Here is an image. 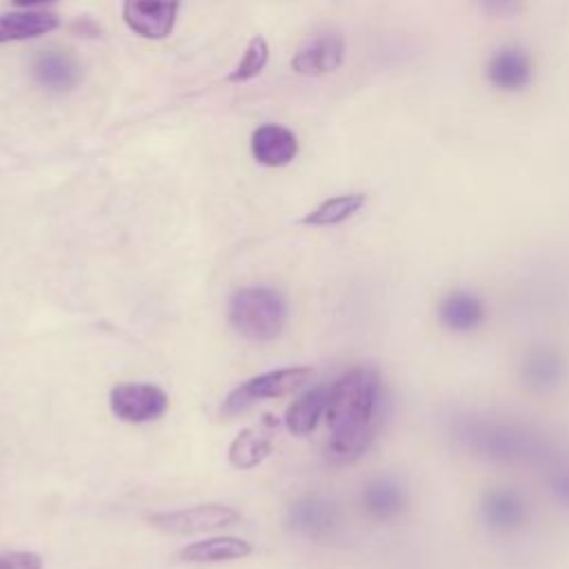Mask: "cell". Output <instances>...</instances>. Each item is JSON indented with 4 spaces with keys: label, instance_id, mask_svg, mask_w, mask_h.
I'll return each instance as SVG.
<instances>
[{
    "label": "cell",
    "instance_id": "17",
    "mask_svg": "<svg viewBox=\"0 0 569 569\" xmlns=\"http://www.w3.org/2000/svg\"><path fill=\"white\" fill-rule=\"evenodd\" d=\"M522 380L533 391H551L556 389L567 376V362L560 351L551 347H536L522 360Z\"/></svg>",
    "mask_w": 569,
    "mask_h": 569
},
{
    "label": "cell",
    "instance_id": "3",
    "mask_svg": "<svg viewBox=\"0 0 569 569\" xmlns=\"http://www.w3.org/2000/svg\"><path fill=\"white\" fill-rule=\"evenodd\" d=\"M227 318L240 336L269 342L282 333L289 307L284 296L271 287H242L231 293Z\"/></svg>",
    "mask_w": 569,
    "mask_h": 569
},
{
    "label": "cell",
    "instance_id": "25",
    "mask_svg": "<svg viewBox=\"0 0 569 569\" xmlns=\"http://www.w3.org/2000/svg\"><path fill=\"white\" fill-rule=\"evenodd\" d=\"M522 0H480L482 9L491 16H511L518 11Z\"/></svg>",
    "mask_w": 569,
    "mask_h": 569
},
{
    "label": "cell",
    "instance_id": "24",
    "mask_svg": "<svg viewBox=\"0 0 569 569\" xmlns=\"http://www.w3.org/2000/svg\"><path fill=\"white\" fill-rule=\"evenodd\" d=\"M0 569H42V560L33 551L0 553Z\"/></svg>",
    "mask_w": 569,
    "mask_h": 569
},
{
    "label": "cell",
    "instance_id": "16",
    "mask_svg": "<svg viewBox=\"0 0 569 569\" xmlns=\"http://www.w3.org/2000/svg\"><path fill=\"white\" fill-rule=\"evenodd\" d=\"M251 153L264 167H284L298 153V140L282 124H262L251 136Z\"/></svg>",
    "mask_w": 569,
    "mask_h": 569
},
{
    "label": "cell",
    "instance_id": "5",
    "mask_svg": "<svg viewBox=\"0 0 569 569\" xmlns=\"http://www.w3.org/2000/svg\"><path fill=\"white\" fill-rule=\"evenodd\" d=\"M109 407L124 422H151L167 411L169 396L151 382H120L109 393Z\"/></svg>",
    "mask_w": 569,
    "mask_h": 569
},
{
    "label": "cell",
    "instance_id": "6",
    "mask_svg": "<svg viewBox=\"0 0 569 569\" xmlns=\"http://www.w3.org/2000/svg\"><path fill=\"white\" fill-rule=\"evenodd\" d=\"M240 518V513L227 505L209 502V505H196L178 511H162L149 516V525L158 531L171 533V536H184V533H200L211 531L218 527H229Z\"/></svg>",
    "mask_w": 569,
    "mask_h": 569
},
{
    "label": "cell",
    "instance_id": "11",
    "mask_svg": "<svg viewBox=\"0 0 569 569\" xmlns=\"http://www.w3.org/2000/svg\"><path fill=\"white\" fill-rule=\"evenodd\" d=\"M487 78L500 91H522L533 80V60L522 47L505 44L491 53L487 62Z\"/></svg>",
    "mask_w": 569,
    "mask_h": 569
},
{
    "label": "cell",
    "instance_id": "10",
    "mask_svg": "<svg viewBox=\"0 0 569 569\" xmlns=\"http://www.w3.org/2000/svg\"><path fill=\"white\" fill-rule=\"evenodd\" d=\"M487 305L480 293L458 287L438 302V320L451 333H473L485 325Z\"/></svg>",
    "mask_w": 569,
    "mask_h": 569
},
{
    "label": "cell",
    "instance_id": "4",
    "mask_svg": "<svg viewBox=\"0 0 569 569\" xmlns=\"http://www.w3.org/2000/svg\"><path fill=\"white\" fill-rule=\"evenodd\" d=\"M311 376H313L311 367H287V369H276V371L253 376L242 385H238L233 391H229V396L222 400L220 411L224 416H238L260 400L280 398L300 389Z\"/></svg>",
    "mask_w": 569,
    "mask_h": 569
},
{
    "label": "cell",
    "instance_id": "12",
    "mask_svg": "<svg viewBox=\"0 0 569 569\" xmlns=\"http://www.w3.org/2000/svg\"><path fill=\"white\" fill-rule=\"evenodd\" d=\"M345 53L347 47L342 36L322 33L298 49V53L291 60V67L300 76H325L342 64Z\"/></svg>",
    "mask_w": 569,
    "mask_h": 569
},
{
    "label": "cell",
    "instance_id": "22",
    "mask_svg": "<svg viewBox=\"0 0 569 569\" xmlns=\"http://www.w3.org/2000/svg\"><path fill=\"white\" fill-rule=\"evenodd\" d=\"M269 60V47L267 40L262 36H253L240 58V62L236 64V69L229 73V82H247L251 78H256L264 64Z\"/></svg>",
    "mask_w": 569,
    "mask_h": 569
},
{
    "label": "cell",
    "instance_id": "26",
    "mask_svg": "<svg viewBox=\"0 0 569 569\" xmlns=\"http://www.w3.org/2000/svg\"><path fill=\"white\" fill-rule=\"evenodd\" d=\"M16 7H31V4H38V2H47V0H11Z\"/></svg>",
    "mask_w": 569,
    "mask_h": 569
},
{
    "label": "cell",
    "instance_id": "18",
    "mask_svg": "<svg viewBox=\"0 0 569 569\" xmlns=\"http://www.w3.org/2000/svg\"><path fill=\"white\" fill-rule=\"evenodd\" d=\"M329 400V385H318L296 398L284 413V425L293 436H307L316 429L318 420L327 411Z\"/></svg>",
    "mask_w": 569,
    "mask_h": 569
},
{
    "label": "cell",
    "instance_id": "9",
    "mask_svg": "<svg viewBox=\"0 0 569 569\" xmlns=\"http://www.w3.org/2000/svg\"><path fill=\"white\" fill-rule=\"evenodd\" d=\"M180 0H124L122 18L127 27L149 40H162L173 31Z\"/></svg>",
    "mask_w": 569,
    "mask_h": 569
},
{
    "label": "cell",
    "instance_id": "14",
    "mask_svg": "<svg viewBox=\"0 0 569 569\" xmlns=\"http://www.w3.org/2000/svg\"><path fill=\"white\" fill-rule=\"evenodd\" d=\"M31 76L36 78V82L40 87L62 93L78 84L80 64H78L76 56L64 49H47L33 58Z\"/></svg>",
    "mask_w": 569,
    "mask_h": 569
},
{
    "label": "cell",
    "instance_id": "23",
    "mask_svg": "<svg viewBox=\"0 0 569 569\" xmlns=\"http://www.w3.org/2000/svg\"><path fill=\"white\" fill-rule=\"evenodd\" d=\"M547 485L549 491L553 493V498L569 509V458L567 456H558L549 462V471H547Z\"/></svg>",
    "mask_w": 569,
    "mask_h": 569
},
{
    "label": "cell",
    "instance_id": "19",
    "mask_svg": "<svg viewBox=\"0 0 569 569\" xmlns=\"http://www.w3.org/2000/svg\"><path fill=\"white\" fill-rule=\"evenodd\" d=\"M253 551V547L236 536H222V538H209L187 545L180 551V558L187 562H222V560H236L244 558Z\"/></svg>",
    "mask_w": 569,
    "mask_h": 569
},
{
    "label": "cell",
    "instance_id": "8",
    "mask_svg": "<svg viewBox=\"0 0 569 569\" xmlns=\"http://www.w3.org/2000/svg\"><path fill=\"white\" fill-rule=\"evenodd\" d=\"M287 525L307 538H329L338 527V507L322 493H307L291 502L287 511Z\"/></svg>",
    "mask_w": 569,
    "mask_h": 569
},
{
    "label": "cell",
    "instance_id": "13",
    "mask_svg": "<svg viewBox=\"0 0 569 569\" xmlns=\"http://www.w3.org/2000/svg\"><path fill=\"white\" fill-rule=\"evenodd\" d=\"M276 418L264 416L258 425L242 429L233 442L229 445V462L236 469H253L258 467L271 451L276 438Z\"/></svg>",
    "mask_w": 569,
    "mask_h": 569
},
{
    "label": "cell",
    "instance_id": "7",
    "mask_svg": "<svg viewBox=\"0 0 569 569\" xmlns=\"http://www.w3.org/2000/svg\"><path fill=\"white\" fill-rule=\"evenodd\" d=\"M480 520L496 533H516L529 522V505L520 491L493 487L480 498Z\"/></svg>",
    "mask_w": 569,
    "mask_h": 569
},
{
    "label": "cell",
    "instance_id": "15",
    "mask_svg": "<svg viewBox=\"0 0 569 569\" xmlns=\"http://www.w3.org/2000/svg\"><path fill=\"white\" fill-rule=\"evenodd\" d=\"M362 509L373 518V520H393L398 518L409 502L407 489L400 480L391 476H378L371 478L362 487Z\"/></svg>",
    "mask_w": 569,
    "mask_h": 569
},
{
    "label": "cell",
    "instance_id": "2",
    "mask_svg": "<svg viewBox=\"0 0 569 569\" xmlns=\"http://www.w3.org/2000/svg\"><path fill=\"white\" fill-rule=\"evenodd\" d=\"M451 438L473 456L493 462H545L560 453L536 427L478 411H462L449 420Z\"/></svg>",
    "mask_w": 569,
    "mask_h": 569
},
{
    "label": "cell",
    "instance_id": "21",
    "mask_svg": "<svg viewBox=\"0 0 569 569\" xmlns=\"http://www.w3.org/2000/svg\"><path fill=\"white\" fill-rule=\"evenodd\" d=\"M365 202H367L365 193H342V196L327 198L302 218V224H311V227L340 224L351 216H356L365 207Z\"/></svg>",
    "mask_w": 569,
    "mask_h": 569
},
{
    "label": "cell",
    "instance_id": "20",
    "mask_svg": "<svg viewBox=\"0 0 569 569\" xmlns=\"http://www.w3.org/2000/svg\"><path fill=\"white\" fill-rule=\"evenodd\" d=\"M58 18L53 13L42 11H16L0 16V44L38 38L58 27Z\"/></svg>",
    "mask_w": 569,
    "mask_h": 569
},
{
    "label": "cell",
    "instance_id": "1",
    "mask_svg": "<svg viewBox=\"0 0 569 569\" xmlns=\"http://www.w3.org/2000/svg\"><path fill=\"white\" fill-rule=\"evenodd\" d=\"M389 413L387 387L378 369L360 365L329 385L327 460L349 465L369 451Z\"/></svg>",
    "mask_w": 569,
    "mask_h": 569
}]
</instances>
